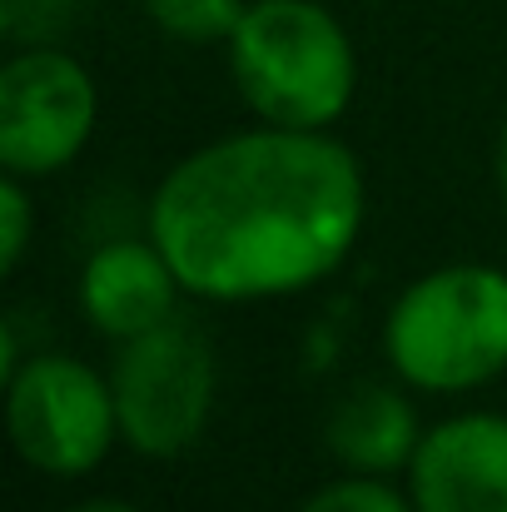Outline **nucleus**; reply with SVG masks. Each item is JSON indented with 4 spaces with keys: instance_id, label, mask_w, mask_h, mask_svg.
<instances>
[{
    "instance_id": "ddd939ff",
    "label": "nucleus",
    "mask_w": 507,
    "mask_h": 512,
    "mask_svg": "<svg viewBox=\"0 0 507 512\" xmlns=\"http://www.w3.org/2000/svg\"><path fill=\"white\" fill-rule=\"evenodd\" d=\"M0 234H5L0 259H5V269H15L20 254H25V239H30V199H25L20 174H10V179L0 184Z\"/></svg>"
},
{
    "instance_id": "2eb2a0df",
    "label": "nucleus",
    "mask_w": 507,
    "mask_h": 512,
    "mask_svg": "<svg viewBox=\"0 0 507 512\" xmlns=\"http://www.w3.org/2000/svg\"><path fill=\"white\" fill-rule=\"evenodd\" d=\"M498 189L507 199V120H503V135H498Z\"/></svg>"
},
{
    "instance_id": "423d86ee",
    "label": "nucleus",
    "mask_w": 507,
    "mask_h": 512,
    "mask_svg": "<svg viewBox=\"0 0 507 512\" xmlns=\"http://www.w3.org/2000/svg\"><path fill=\"white\" fill-rule=\"evenodd\" d=\"M95 130V80L65 50L35 45L0 70V165L50 174L70 165Z\"/></svg>"
},
{
    "instance_id": "9d476101",
    "label": "nucleus",
    "mask_w": 507,
    "mask_h": 512,
    "mask_svg": "<svg viewBox=\"0 0 507 512\" xmlns=\"http://www.w3.org/2000/svg\"><path fill=\"white\" fill-rule=\"evenodd\" d=\"M150 20L174 35V40H189V45H214V40H229L244 20V0H145Z\"/></svg>"
},
{
    "instance_id": "f03ea898",
    "label": "nucleus",
    "mask_w": 507,
    "mask_h": 512,
    "mask_svg": "<svg viewBox=\"0 0 507 512\" xmlns=\"http://www.w3.org/2000/svg\"><path fill=\"white\" fill-rule=\"evenodd\" d=\"M239 95L264 125L324 130L353 100V45L319 0H254L229 35Z\"/></svg>"
},
{
    "instance_id": "0eeeda50",
    "label": "nucleus",
    "mask_w": 507,
    "mask_h": 512,
    "mask_svg": "<svg viewBox=\"0 0 507 512\" xmlns=\"http://www.w3.org/2000/svg\"><path fill=\"white\" fill-rule=\"evenodd\" d=\"M418 512H507V418L463 413L423 433L413 463Z\"/></svg>"
},
{
    "instance_id": "39448f33",
    "label": "nucleus",
    "mask_w": 507,
    "mask_h": 512,
    "mask_svg": "<svg viewBox=\"0 0 507 512\" xmlns=\"http://www.w3.org/2000/svg\"><path fill=\"white\" fill-rule=\"evenodd\" d=\"M120 438L145 458L184 453L214 403V353L189 324L165 319L160 329L125 339L110 368Z\"/></svg>"
},
{
    "instance_id": "7ed1b4c3",
    "label": "nucleus",
    "mask_w": 507,
    "mask_h": 512,
    "mask_svg": "<svg viewBox=\"0 0 507 512\" xmlns=\"http://www.w3.org/2000/svg\"><path fill=\"white\" fill-rule=\"evenodd\" d=\"M383 353L403 383L463 393L507 368V274L448 264L398 294L383 324Z\"/></svg>"
},
{
    "instance_id": "1a4fd4ad",
    "label": "nucleus",
    "mask_w": 507,
    "mask_h": 512,
    "mask_svg": "<svg viewBox=\"0 0 507 512\" xmlns=\"http://www.w3.org/2000/svg\"><path fill=\"white\" fill-rule=\"evenodd\" d=\"M329 448L348 473H368V478H388L398 468L413 463L418 453V418L413 403L383 383H358L329 408Z\"/></svg>"
},
{
    "instance_id": "9b49d317",
    "label": "nucleus",
    "mask_w": 507,
    "mask_h": 512,
    "mask_svg": "<svg viewBox=\"0 0 507 512\" xmlns=\"http://www.w3.org/2000/svg\"><path fill=\"white\" fill-rule=\"evenodd\" d=\"M80 10H85V0H0V25H5V40L45 45L50 35L70 30V20Z\"/></svg>"
},
{
    "instance_id": "20e7f679",
    "label": "nucleus",
    "mask_w": 507,
    "mask_h": 512,
    "mask_svg": "<svg viewBox=\"0 0 507 512\" xmlns=\"http://www.w3.org/2000/svg\"><path fill=\"white\" fill-rule=\"evenodd\" d=\"M5 423L15 453L55 478L90 473L120 433L110 378L65 353H40L5 378Z\"/></svg>"
},
{
    "instance_id": "f257e3e1",
    "label": "nucleus",
    "mask_w": 507,
    "mask_h": 512,
    "mask_svg": "<svg viewBox=\"0 0 507 512\" xmlns=\"http://www.w3.org/2000/svg\"><path fill=\"white\" fill-rule=\"evenodd\" d=\"M363 224V170L324 130H249L165 174L150 234L189 294L269 299L334 274Z\"/></svg>"
},
{
    "instance_id": "4468645a",
    "label": "nucleus",
    "mask_w": 507,
    "mask_h": 512,
    "mask_svg": "<svg viewBox=\"0 0 507 512\" xmlns=\"http://www.w3.org/2000/svg\"><path fill=\"white\" fill-rule=\"evenodd\" d=\"M70 512H140V508L115 503V498H90V503H80V508H70Z\"/></svg>"
},
{
    "instance_id": "f8f14e48",
    "label": "nucleus",
    "mask_w": 507,
    "mask_h": 512,
    "mask_svg": "<svg viewBox=\"0 0 507 512\" xmlns=\"http://www.w3.org/2000/svg\"><path fill=\"white\" fill-rule=\"evenodd\" d=\"M299 512H418L413 503H403L383 478H368V473H353L343 483L319 488Z\"/></svg>"
},
{
    "instance_id": "6e6552de",
    "label": "nucleus",
    "mask_w": 507,
    "mask_h": 512,
    "mask_svg": "<svg viewBox=\"0 0 507 512\" xmlns=\"http://www.w3.org/2000/svg\"><path fill=\"white\" fill-rule=\"evenodd\" d=\"M174 289H184V284L160 254V244L120 239V244H105L90 254V264L80 274V309L90 314V324L100 334L125 343L174 319Z\"/></svg>"
}]
</instances>
